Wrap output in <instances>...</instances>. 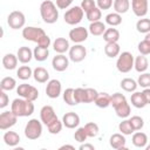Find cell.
<instances>
[{"instance_id":"obj_32","label":"cell","mask_w":150,"mask_h":150,"mask_svg":"<svg viewBox=\"0 0 150 150\" xmlns=\"http://www.w3.org/2000/svg\"><path fill=\"white\" fill-rule=\"evenodd\" d=\"M110 97L111 95H109L108 93H98L94 103L98 108H108L110 105Z\"/></svg>"},{"instance_id":"obj_29","label":"cell","mask_w":150,"mask_h":150,"mask_svg":"<svg viewBox=\"0 0 150 150\" xmlns=\"http://www.w3.org/2000/svg\"><path fill=\"white\" fill-rule=\"evenodd\" d=\"M33 55H34V59L39 62H43L47 60V57L49 56V49L46 48V47H41V46H36L33 50Z\"/></svg>"},{"instance_id":"obj_23","label":"cell","mask_w":150,"mask_h":150,"mask_svg":"<svg viewBox=\"0 0 150 150\" xmlns=\"http://www.w3.org/2000/svg\"><path fill=\"white\" fill-rule=\"evenodd\" d=\"M33 77L39 83H46L49 81V73L43 67H36L33 70Z\"/></svg>"},{"instance_id":"obj_8","label":"cell","mask_w":150,"mask_h":150,"mask_svg":"<svg viewBox=\"0 0 150 150\" xmlns=\"http://www.w3.org/2000/svg\"><path fill=\"white\" fill-rule=\"evenodd\" d=\"M7 23L12 29H21L25 27L26 16L20 11H13L7 16Z\"/></svg>"},{"instance_id":"obj_45","label":"cell","mask_w":150,"mask_h":150,"mask_svg":"<svg viewBox=\"0 0 150 150\" xmlns=\"http://www.w3.org/2000/svg\"><path fill=\"white\" fill-rule=\"evenodd\" d=\"M74 138L79 143H83L84 141H87L88 135H87V131H86L84 127H81V128H77L76 129V131L74 132Z\"/></svg>"},{"instance_id":"obj_20","label":"cell","mask_w":150,"mask_h":150,"mask_svg":"<svg viewBox=\"0 0 150 150\" xmlns=\"http://www.w3.org/2000/svg\"><path fill=\"white\" fill-rule=\"evenodd\" d=\"M131 142L132 144L136 146V148H145L149 139H148V136L146 134L142 132V131H136L132 134V138H131Z\"/></svg>"},{"instance_id":"obj_54","label":"cell","mask_w":150,"mask_h":150,"mask_svg":"<svg viewBox=\"0 0 150 150\" xmlns=\"http://www.w3.org/2000/svg\"><path fill=\"white\" fill-rule=\"evenodd\" d=\"M142 93H143L144 100H145V102H146V105L150 104V88H144V90H143Z\"/></svg>"},{"instance_id":"obj_12","label":"cell","mask_w":150,"mask_h":150,"mask_svg":"<svg viewBox=\"0 0 150 150\" xmlns=\"http://www.w3.org/2000/svg\"><path fill=\"white\" fill-rule=\"evenodd\" d=\"M62 91V86L61 82L56 79L49 80L47 82V87H46V95L49 98H57L61 95Z\"/></svg>"},{"instance_id":"obj_17","label":"cell","mask_w":150,"mask_h":150,"mask_svg":"<svg viewBox=\"0 0 150 150\" xmlns=\"http://www.w3.org/2000/svg\"><path fill=\"white\" fill-rule=\"evenodd\" d=\"M56 114H55V110L52 105H43L40 110V120L41 122L47 125L49 122H52L54 118H56Z\"/></svg>"},{"instance_id":"obj_13","label":"cell","mask_w":150,"mask_h":150,"mask_svg":"<svg viewBox=\"0 0 150 150\" xmlns=\"http://www.w3.org/2000/svg\"><path fill=\"white\" fill-rule=\"evenodd\" d=\"M131 9L136 16L143 18L148 13L149 2L148 0H131Z\"/></svg>"},{"instance_id":"obj_31","label":"cell","mask_w":150,"mask_h":150,"mask_svg":"<svg viewBox=\"0 0 150 150\" xmlns=\"http://www.w3.org/2000/svg\"><path fill=\"white\" fill-rule=\"evenodd\" d=\"M103 40L105 42H118L120 40V32L116 28H107L103 33Z\"/></svg>"},{"instance_id":"obj_52","label":"cell","mask_w":150,"mask_h":150,"mask_svg":"<svg viewBox=\"0 0 150 150\" xmlns=\"http://www.w3.org/2000/svg\"><path fill=\"white\" fill-rule=\"evenodd\" d=\"M8 103H9V97H8V95L6 94L5 90H1V91H0V108L4 109L5 107L8 105Z\"/></svg>"},{"instance_id":"obj_55","label":"cell","mask_w":150,"mask_h":150,"mask_svg":"<svg viewBox=\"0 0 150 150\" xmlns=\"http://www.w3.org/2000/svg\"><path fill=\"white\" fill-rule=\"evenodd\" d=\"M79 149H80V150H94L95 146H94L93 144H90V143H82V144L79 146Z\"/></svg>"},{"instance_id":"obj_53","label":"cell","mask_w":150,"mask_h":150,"mask_svg":"<svg viewBox=\"0 0 150 150\" xmlns=\"http://www.w3.org/2000/svg\"><path fill=\"white\" fill-rule=\"evenodd\" d=\"M74 0H56L55 1V5L57 6L59 9H67L71 4H73Z\"/></svg>"},{"instance_id":"obj_26","label":"cell","mask_w":150,"mask_h":150,"mask_svg":"<svg viewBox=\"0 0 150 150\" xmlns=\"http://www.w3.org/2000/svg\"><path fill=\"white\" fill-rule=\"evenodd\" d=\"M4 142L8 146H16L20 143V136L15 131H6L4 134Z\"/></svg>"},{"instance_id":"obj_44","label":"cell","mask_w":150,"mask_h":150,"mask_svg":"<svg viewBox=\"0 0 150 150\" xmlns=\"http://www.w3.org/2000/svg\"><path fill=\"white\" fill-rule=\"evenodd\" d=\"M137 84L142 88H150V73H141L137 79Z\"/></svg>"},{"instance_id":"obj_38","label":"cell","mask_w":150,"mask_h":150,"mask_svg":"<svg viewBox=\"0 0 150 150\" xmlns=\"http://www.w3.org/2000/svg\"><path fill=\"white\" fill-rule=\"evenodd\" d=\"M136 29L138 33L146 34L150 32V19L142 18L136 22Z\"/></svg>"},{"instance_id":"obj_56","label":"cell","mask_w":150,"mask_h":150,"mask_svg":"<svg viewBox=\"0 0 150 150\" xmlns=\"http://www.w3.org/2000/svg\"><path fill=\"white\" fill-rule=\"evenodd\" d=\"M59 149H60V150H62V149H70V150H75L74 145H70V144H64V145H61Z\"/></svg>"},{"instance_id":"obj_18","label":"cell","mask_w":150,"mask_h":150,"mask_svg":"<svg viewBox=\"0 0 150 150\" xmlns=\"http://www.w3.org/2000/svg\"><path fill=\"white\" fill-rule=\"evenodd\" d=\"M16 56H18V59H19V62H21V63H23V64L30 62V60L34 57L33 50H32L29 47H26V46L20 47V48L18 49Z\"/></svg>"},{"instance_id":"obj_36","label":"cell","mask_w":150,"mask_h":150,"mask_svg":"<svg viewBox=\"0 0 150 150\" xmlns=\"http://www.w3.org/2000/svg\"><path fill=\"white\" fill-rule=\"evenodd\" d=\"M105 23L111 26V27H116L118 25L122 23V16L121 14L116 13V12H112V13H109L105 15Z\"/></svg>"},{"instance_id":"obj_39","label":"cell","mask_w":150,"mask_h":150,"mask_svg":"<svg viewBox=\"0 0 150 150\" xmlns=\"http://www.w3.org/2000/svg\"><path fill=\"white\" fill-rule=\"evenodd\" d=\"M118 130H120V132H122L125 136L131 135V134L135 132V130H134V128H132V125H131V123H130L129 120H123L122 122H120Z\"/></svg>"},{"instance_id":"obj_4","label":"cell","mask_w":150,"mask_h":150,"mask_svg":"<svg viewBox=\"0 0 150 150\" xmlns=\"http://www.w3.org/2000/svg\"><path fill=\"white\" fill-rule=\"evenodd\" d=\"M134 63H135L134 55L130 52H122L117 56L116 68H117V70L120 73H124L125 74V73H129L134 68Z\"/></svg>"},{"instance_id":"obj_48","label":"cell","mask_w":150,"mask_h":150,"mask_svg":"<svg viewBox=\"0 0 150 150\" xmlns=\"http://www.w3.org/2000/svg\"><path fill=\"white\" fill-rule=\"evenodd\" d=\"M137 49H138L139 54L146 56V55L150 54V43H149L148 41L143 40V41H141V42L137 45Z\"/></svg>"},{"instance_id":"obj_2","label":"cell","mask_w":150,"mask_h":150,"mask_svg":"<svg viewBox=\"0 0 150 150\" xmlns=\"http://www.w3.org/2000/svg\"><path fill=\"white\" fill-rule=\"evenodd\" d=\"M40 15L43 22L52 25L55 23L59 19V9L57 6L52 0H45L40 5Z\"/></svg>"},{"instance_id":"obj_14","label":"cell","mask_w":150,"mask_h":150,"mask_svg":"<svg viewBox=\"0 0 150 150\" xmlns=\"http://www.w3.org/2000/svg\"><path fill=\"white\" fill-rule=\"evenodd\" d=\"M125 143H127V139H125V135H123L122 132H116V134H112L109 138V144L112 149H116V150H124L127 149L125 146Z\"/></svg>"},{"instance_id":"obj_16","label":"cell","mask_w":150,"mask_h":150,"mask_svg":"<svg viewBox=\"0 0 150 150\" xmlns=\"http://www.w3.org/2000/svg\"><path fill=\"white\" fill-rule=\"evenodd\" d=\"M62 123L68 129H75L80 124V116L74 111L66 112L62 117Z\"/></svg>"},{"instance_id":"obj_15","label":"cell","mask_w":150,"mask_h":150,"mask_svg":"<svg viewBox=\"0 0 150 150\" xmlns=\"http://www.w3.org/2000/svg\"><path fill=\"white\" fill-rule=\"evenodd\" d=\"M52 66L56 71H64L69 66V59L63 54H57L53 57Z\"/></svg>"},{"instance_id":"obj_41","label":"cell","mask_w":150,"mask_h":150,"mask_svg":"<svg viewBox=\"0 0 150 150\" xmlns=\"http://www.w3.org/2000/svg\"><path fill=\"white\" fill-rule=\"evenodd\" d=\"M62 96H63V101L66 102V104H68V105H76L77 104V102L75 101V97H74V89L73 88H67L63 91Z\"/></svg>"},{"instance_id":"obj_9","label":"cell","mask_w":150,"mask_h":150,"mask_svg":"<svg viewBox=\"0 0 150 150\" xmlns=\"http://www.w3.org/2000/svg\"><path fill=\"white\" fill-rule=\"evenodd\" d=\"M18 116L12 111L7 110L0 114V129L1 130H7L16 124Z\"/></svg>"},{"instance_id":"obj_30","label":"cell","mask_w":150,"mask_h":150,"mask_svg":"<svg viewBox=\"0 0 150 150\" xmlns=\"http://www.w3.org/2000/svg\"><path fill=\"white\" fill-rule=\"evenodd\" d=\"M120 86H121V88H122L124 91H127V93H134V91H136V89H137V87H138L137 81H135V80L131 79V77H125V79H123V80L121 81Z\"/></svg>"},{"instance_id":"obj_51","label":"cell","mask_w":150,"mask_h":150,"mask_svg":"<svg viewBox=\"0 0 150 150\" xmlns=\"http://www.w3.org/2000/svg\"><path fill=\"white\" fill-rule=\"evenodd\" d=\"M112 4H114V0H96V6L102 11H105V9H110L112 7Z\"/></svg>"},{"instance_id":"obj_57","label":"cell","mask_w":150,"mask_h":150,"mask_svg":"<svg viewBox=\"0 0 150 150\" xmlns=\"http://www.w3.org/2000/svg\"><path fill=\"white\" fill-rule=\"evenodd\" d=\"M144 40H145V41H148V42L150 43V32L145 34V38H144Z\"/></svg>"},{"instance_id":"obj_34","label":"cell","mask_w":150,"mask_h":150,"mask_svg":"<svg viewBox=\"0 0 150 150\" xmlns=\"http://www.w3.org/2000/svg\"><path fill=\"white\" fill-rule=\"evenodd\" d=\"M16 87V81L12 76H6L0 81V88L5 91H11Z\"/></svg>"},{"instance_id":"obj_40","label":"cell","mask_w":150,"mask_h":150,"mask_svg":"<svg viewBox=\"0 0 150 150\" xmlns=\"http://www.w3.org/2000/svg\"><path fill=\"white\" fill-rule=\"evenodd\" d=\"M84 129H86L87 135H88L89 138L96 137V136L98 135V132H100L98 125H97L96 123H94V122H88V123H86V124H84Z\"/></svg>"},{"instance_id":"obj_22","label":"cell","mask_w":150,"mask_h":150,"mask_svg":"<svg viewBox=\"0 0 150 150\" xmlns=\"http://www.w3.org/2000/svg\"><path fill=\"white\" fill-rule=\"evenodd\" d=\"M18 61H19V59H18L16 55H14L12 53H8V54L4 55V57H2V66L7 70H13V69L16 68Z\"/></svg>"},{"instance_id":"obj_58","label":"cell","mask_w":150,"mask_h":150,"mask_svg":"<svg viewBox=\"0 0 150 150\" xmlns=\"http://www.w3.org/2000/svg\"><path fill=\"white\" fill-rule=\"evenodd\" d=\"M149 142H150V141H149ZM145 149H146V150H150V144H149V145H146V146H145Z\"/></svg>"},{"instance_id":"obj_33","label":"cell","mask_w":150,"mask_h":150,"mask_svg":"<svg viewBox=\"0 0 150 150\" xmlns=\"http://www.w3.org/2000/svg\"><path fill=\"white\" fill-rule=\"evenodd\" d=\"M114 11L118 14H124L130 8V1L129 0H114L112 4Z\"/></svg>"},{"instance_id":"obj_27","label":"cell","mask_w":150,"mask_h":150,"mask_svg":"<svg viewBox=\"0 0 150 150\" xmlns=\"http://www.w3.org/2000/svg\"><path fill=\"white\" fill-rule=\"evenodd\" d=\"M130 102L135 108H138V109L144 108L146 105V102L144 100V96H143L142 91H134L130 96Z\"/></svg>"},{"instance_id":"obj_11","label":"cell","mask_w":150,"mask_h":150,"mask_svg":"<svg viewBox=\"0 0 150 150\" xmlns=\"http://www.w3.org/2000/svg\"><path fill=\"white\" fill-rule=\"evenodd\" d=\"M89 35V30L82 26L75 27L73 29L69 30V39L70 41H73L74 43H82L88 39Z\"/></svg>"},{"instance_id":"obj_28","label":"cell","mask_w":150,"mask_h":150,"mask_svg":"<svg viewBox=\"0 0 150 150\" xmlns=\"http://www.w3.org/2000/svg\"><path fill=\"white\" fill-rule=\"evenodd\" d=\"M149 67V62H148V59L145 57V55H142L139 54L138 56H136L135 59V63H134V68L136 71L138 73H144Z\"/></svg>"},{"instance_id":"obj_35","label":"cell","mask_w":150,"mask_h":150,"mask_svg":"<svg viewBox=\"0 0 150 150\" xmlns=\"http://www.w3.org/2000/svg\"><path fill=\"white\" fill-rule=\"evenodd\" d=\"M46 127H47L49 134H52V135H57V134H60V131L62 130L63 123H62V121H60V120L56 117V118H54L52 122H49Z\"/></svg>"},{"instance_id":"obj_3","label":"cell","mask_w":150,"mask_h":150,"mask_svg":"<svg viewBox=\"0 0 150 150\" xmlns=\"http://www.w3.org/2000/svg\"><path fill=\"white\" fill-rule=\"evenodd\" d=\"M11 110L18 117H27L34 112V103H33V101H29V100H26L22 97L15 98L12 102Z\"/></svg>"},{"instance_id":"obj_21","label":"cell","mask_w":150,"mask_h":150,"mask_svg":"<svg viewBox=\"0 0 150 150\" xmlns=\"http://www.w3.org/2000/svg\"><path fill=\"white\" fill-rule=\"evenodd\" d=\"M115 109V112L118 117L121 118H127L130 116V112H131V108H130V104L128 103L127 100H124L123 102H121L120 104H117L116 107H114Z\"/></svg>"},{"instance_id":"obj_1","label":"cell","mask_w":150,"mask_h":150,"mask_svg":"<svg viewBox=\"0 0 150 150\" xmlns=\"http://www.w3.org/2000/svg\"><path fill=\"white\" fill-rule=\"evenodd\" d=\"M22 36L27 41H32L38 43L41 47L49 48L52 41L50 38L46 34V32L40 28V27H34V26H27L22 28Z\"/></svg>"},{"instance_id":"obj_25","label":"cell","mask_w":150,"mask_h":150,"mask_svg":"<svg viewBox=\"0 0 150 150\" xmlns=\"http://www.w3.org/2000/svg\"><path fill=\"white\" fill-rule=\"evenodd\" d=\"M107 27H105V23L102 22V21H94V22H90V26L88 28L89 33L94 36H100V35H103V33L105 32Z\"/></svg>"},{"instance_id":"obj_47","label":"cell","mask_w":150,"mask_h":150,"mask_svg":"<svg viewBox=\"0 0 150 150\" xmlns=\"http://www.w3.org/2000/svg\"><path fill=\"white\" fill-rule=\"evenodd\" d=\"M98 91L94 88H86V103H91L96 100Z\"/></svg>"},{"instance_id":"obj_7","label":"cell","mask_w":150,"mask_h":150,"mask_svg":"<svg viewBox=\"0 0 150 150\" xmlns=\"http://www.w3.org/2000/svg\"><path fill=\"white\" fill-rule=\"evenodd\" d=\"M16 94L20 97L29 100V101H33V102L39 98V90L35 87H33V86H30L28 83L19 84L18 88H16Z\"/></svg>"},{"instance_id":"obj_24","label":"cell","mask_w":150,"mask_h":150,"mask_svg":"<svg viewBox=\"0 0 150 150\" xmlns=\"http://www.w3.org/2000/svg\"><path fill=\"white\" fill-rule=\"evenodd\" d=\"M121 53V47L118 42H107L104 46V54L108 57H117Z\"/></svg>"},{"instance_id":"obj_50","label":"cell","mask_w":150,"mask_h":150,"mask_svg":"<svg viewBox=\"0 0 150 150\" xmlns=\"http://www.w3.org/2000/svg\"><path fill=\"white\" fill-rule=\"evenodd\" d=\"M80 6L83 9V12L87 13L90 9H93L94 7H96V1L95 0H82V2H81Z\"/></svg>"},{"instance_id":"obj_6","label":"cell","mask_w":150,"mask_h":150,"mask_svg":"<svg viewBox=\"0 0 150 150\" xmlns=\"http://www.w3.org/2000/svg\"><path fill=\"white\" fill-rule=\"evenodd\" d=\"M83 15H84V12L81 8V6H74V7L66 11V13L63 15V19H64V22L67 25L75 26V25H77L82 21Z\"/></svg>"},{"instance_id":"obj_49","label":"cell","mask_w":150,"mask_h":150,"mask_svg":"<svg viewBox=\"0 0 150 150\" xmlns=\"http://www.w3.org/2000/svg\"><path fill=\"white\" fill-rule=\"evenodd\" d=\"M124 100H127V98H125V96H124L123 94H121V93H115V94H112L111 97H110V105H112V108H114V107H116L117 104H120L121 102H123Z\"/></svg>"},{"instance_id":"obj_37","label":"cell","mask_w":150,"mask_h":150,"mask_svg":"<svg viewBox=\"0 0 150 150\" xmlns=\"http://www.w3.org/2000/svg\"><path fill=\"white\" fill-rule=\"evenodd\" d=\"M16 76L22 80V81H26V80H29L32 76H33V70L29 66H21L19 67V69L16 70Z\"/></svg>"},{"instance_id":"obj_42","label":"cell","mask_w":150,"mask_h":150,"mask_svg":"<svg viewBox=\"0 0 150 150\" xmlns=\"http://www.w3.org/2000/svg\"><path fill=\"white\" fill-rule=\"evenodd\" d=\"M86 15H87V19H88L90 22L100 21V19L102 18V11L96 6V7H94L93 9H90L89 12H87Z\"/></svg>"},{"instance_id":"obj_46","label":"cell","mask_w":150,"mask_h":150,"mask_svg":"<svg viewBox=\"0 0 150 150\" xmlns=\"http://www.w3.org/2000/svg\"><path fill=\"white\" fill-rule=\"evenodd\" d=\"M75 101L79 103H86V88H76L74 89Z\"/></svg>"},{"instance_id":"obj_43","label":"cell","mask_w":150,"mask_h":150,"mask_svg":"<svg viewBox=\"0 0 150 150\" xmlns=\"http://www.w3.org/2000/svg\"><path fill=\"white\" fill-rule=\"evenodd\" d=\"M129 121H130V123H131V125H132L135 131H138V130H141L144 127V120L141 116H138V115L131 116L129 118Z\"/></svg>"},{"instance_id":"obj_19","label":"cell","mask_w":150,"mask_h":150,"mask_svg":"<svg viewBox=\"0 0 150 150\" xmlns=\"http://www.w3.org/2000/svg\"><path fill=\"white\" fill-rule=\"evenodd\" d=\"M69 41L64 38H56L55 41L53 42V49L57 54H64L66 52H69Z\"/></svg>"},{"instance_id":"obj_5","label":"cell","mask_w":150,"mask_h":150,"mask_svg":"<svg viewBox=\"0 0 150 150\" xmlns=\"http://www.w3.org/2000/svg\"><path fill=\"white\" fill-rule=\"evenodd\" d=\"M25 136L28 139H38L42 135V122L39 121L38 118H32L27 122L25 127Z\"/></svg>"},{"instance_id":"obj_10","label":"cell","mask_w":150,"mask_h":150,"mask_svg":"<svg viewBox=\"0 0 150 150\" xmlns=\"http://www.w3.org/2000/svg\"><path fill=\"white\" fill-rule=\"evenodd\" d=\"M86 56H87V49L81 43H75L73 47L69 48V59L73 62L79 63V62L83 61L86 59Z\"/></svg>"}]
</instances>
